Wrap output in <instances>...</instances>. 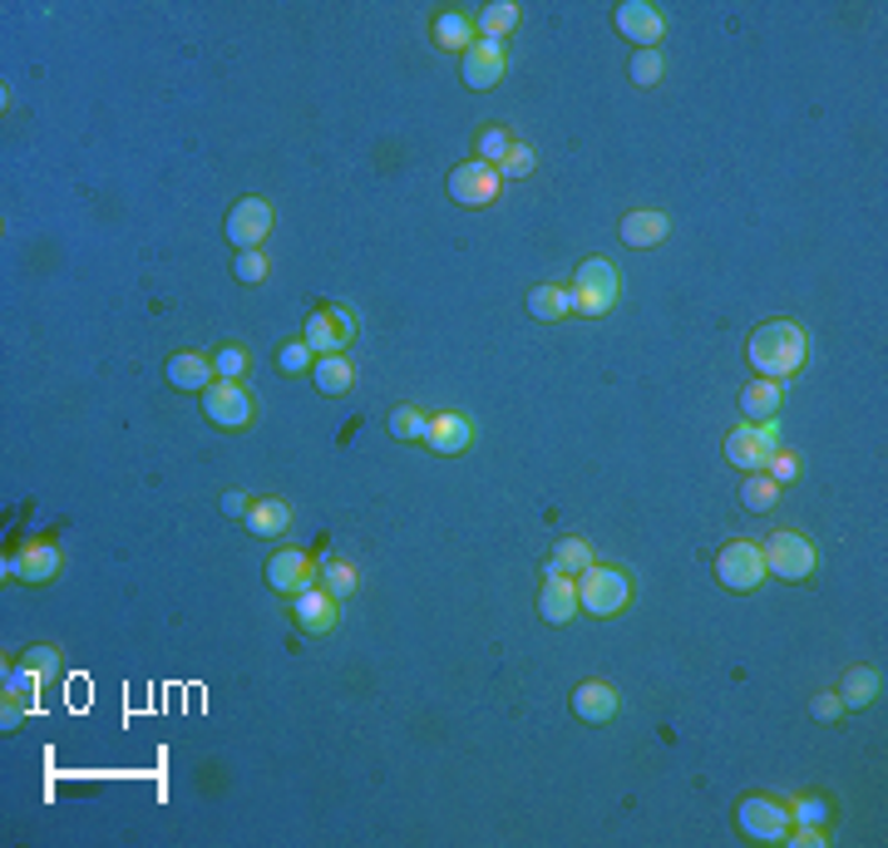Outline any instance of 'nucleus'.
I'll return each mask as SVG.
<instances>
[{"label":"nucleus","instance_id":"1","mask_svg":"<svg viewBox=\"0 0 888 848\" xmlns=\"http://www.w3.org/2000/svg\"><path fill=\"white\" fill-rule=\"evenodd\" d=\"M746 361L756 365L760 381H790L810 365V331L800 321H766L750 331Z\"/></svg>","mask_w":888,"mask_h":848},{"label":"nucleus","instance_id":"2","mask_svg":"<svg viewBox=\"0 0 888 848\" xmlns=\"http://www.w3.org/2000/svg\"><path fill=\"white\" fill-rule=\"evenodd\" d=\"M573 312L578 316H592V321H602L618 306V296H622V277H618V267H612L608 257H588L583 267H578V277H573Z\"/></svg>","mask_w":888,"mask_h":848},{"label":"nucleus","instance_id":"3","mask_svg":"<svg viewBox=\"0 0 888 848\" xmlns=\"http://www.w3.org/2000/svg\"><path fill=\"white\" fill-rule=\"evenodd\" d=\"M578 607L583 612H592V617H618V612H628V602H632V578L622 568H608V563H592L588 572H578Z\"/></svg>","mask_w":888,"mask_h":848},{"label":"nucleus","instance_id":"4","mask_svg":"<svg viewBox=\"0 0 888 848\" xmlns=\"http://www.w3.org/2000/svg\"><path fill=\"white\" fill-rule=\"evenodd\" d=\"M766 553H760L756 538H731V543L716 553V582L726 592H756L766 582Z\"/></svg>","mask_w":888,"mask_h":848},{"label":"nucleus","instance_id":"5","mask_svg":"<svg viewBox=\"0 0 888 848\" xmlns=\"http://www.w3.org/2000/svg\"><path fill=\"white\" fill-rule=\"evenodd\" d=\"M766 572L770 578H780V582H805V578H815V568H819V553H815V543L805 533H770L766 538Z\"/></svg>","mask_w":888,"mask_h":848},{"label":"nucleus","instance_id":"6","mask_svg":"<svg viewBox=\"0 0 888 848\" xmlns=\"http://www.w3.org/2000/svg\"><path fill=\"white\" fill-rule=\"evenodd\" d=\"M736 824L740 834H746L750 844H785V834H790V805L776 795H746L736 809Z\"/></svg>","mask_w":888,"mask_h":848},{"label":"nucleus","instance_id":"7","mask_svg":"<svg viewBox=\"0 0 888 848\" xmlns=\"http://www.w3.org/2000/svg\"><path fill=\"white\" fill-rule=\"evenodd\" d=\"M203 415L218 424V430L237 434V430H247V424L257 420V400H253V390H247L243 381H213L208 390H203Z\"/></svg>","mask_w":888,"mask_h":848},{"label":"nucleus","instance_id":"8","mask_svg":"<svg viewBox=\"0 0 888 848\" xmlns=\"http://www.w3.org/2000/svg\"><path fill=\"white\" fill-rule=\"evenodd\" d=\"M780 450V424L776 420H750L740 424V430L726 434V460L736 469H746V474H756V469H766V460Z\"/></svg>","mask_w":888,"mask_h":848},{"label":"nucleus","instance_id":"9","mask_svg":"<svg viewBox=\"0 0 888 848\" xmlns=\"http://www.w3.org/2000/svg\"><path fill=\"white\" fill-rule=\"evenodd\" d=\"M499 193H504V178H499V168L484 164V158H470V164H460L450 174V198L460 203V208H494Z\"/></svg>","mask_w":888,"mask_h":848},{"label":"nucleus","instance_id":"10","mask_svg":"<svg viewBox=\"0 0 888 848\" xmlns=\"http://www.w3.org/2000/svg\"><path fill=\"white\" fill-rule=\"evenodd\" d=\"M351 336H356V316H351V306H322V312H312V316H306V326H302V341L316 355H346Z\"/></svg>","mask_w":888,"mask_h":848},{"label":"nucleus","instance_id":"11","mask_svg":"<svg viewBox=\"0 0 888 848\" xmlns=\"http://www.w3.org/2000/svg\"><path fill=\"white\" fill-rule=\"evenodd\" d=\"M322 582V563L312 553H296V548H282V553L267 558V588L282 592V598H302Z\"/></svg>","mask_w":888,"mask_h":848},{"label":"nucleus","instance_id":"12","mask_svg":"<svg viewBox=\"0 0 888 848\" xmlns=\"http://www.w3.org/2000/svg\"><path fill=\"white\" fill-rule=\"evenodd\" d=\"M60 568H65V558H60V548H55L50 538H30L16 558H6V578L26 582V588H45V582H55V578H60Z\"/></svg>","mask_w":888,"mask_h":848},{"label":"nucleus","instance_id":"13","mask_svg":"<svg viewBox=\"0 0 888 848\" xmlns=\"http://www.w3.org/2000/svg\"><path fill=\"white\" fill-rule=\"evenodd\" d=\"M272 203L267 198H243L233 213H227V243H233L237 252H257L262 243H267L272 233Z\"/></svg>","mask_w":888,"mask_h":848},{"label":"nucleus","instance_id":"14","mask_svg":"<svg viewBox=\"0 0 888 848\" xmlns=\"http://www.w3.org/2000/svg\"><path fill=\"white\" fill-rule=\"evenodd\" d=\"M292 622L302 627L306 637H332L336 627H341V598H336V592H326L322 582H316L312 592L292 598Z\"/></svg>","mask_w":888,"mask_h":848},{"label":"nucleus","instance_id":"15","mask_svg":"<svg viewBox=\"0 0 888 848\" xmlns=\"http://www.w3.org/2000/svg\"><path fill=\"white\" fill-rule=\"evenodd\" d=\"M618 30L637 45V50H657L662 36H667V20H662V10H657L652 0H622V6H618Z\"/></svg>","mask_w":888,"mask_h":848},{"label":"nucleus","instance_id":"16","mask_svg":"<svg viewBox=\"0 0 888 848\" xmlns=\"http://www.w3.org/2000/svg\"><path fill=\"white\" fill-rule=\"evenodd\" d=\"M504 70H509V55H504V45L499 40H474L470 50H464V85L470 89H494L499 79H504Z\"/></svg>","mask_w":888,"mask_h":848},{"label":"nucleus","instance_id":"17","mask_svg":"<svg viewBox=\"0 0 888 848\" xmlns=\"http://www.w3.org/2000/svg\"><path fill=\"white\" fill-rule=\"evenodd\" d=\"M40 681L45 676H36V671H26V667H16L6 676V710H0V726H20V720L30 716V710H40Z\"/></svg>","mask_w":888,"mask_h":848},{"label":"nucleus","instance_id":"18","mask_svg":"<svg viewBox=\"0 0 888 848\" xmlns=\"http://www.w3.org/2000/svg\"><path fill=\"white\" fill-rule=\"evenodd\" d=\"M539 617L549 627H568L578 617V582H568V572L549 568V582H543V592H539Z\"/></svg>","mask_w":888,"mask_h":848},{"label":"nucleus","instance_id":"19","mask_svg":"<svg viewBox=\"0 0 888 848\" xmlns=\"http://www.w3.org/2000/svg\"><path fill=\"white\" fill-rule=\"evenodd\" d=\"M474 440V424L470 415H460V410H444V415H430V430H425V444L435 454H464Z\"/></svg>","mask_w":888,"mask_h":848},{"label":"nucleus","instance_id":"20","mask_svg":"<svg viewBox=\"0 0 888 848\" xmlns=\"http://www.w3.org/2000/svg\"><path fill=\"white\" fill-rule=\"evenodd\" d=\"M618 710H622V701L608 681H583L573 691V716L588 720V726H608V720H618Z\"/></svg>","mask_w":888,"mask_h":848},{"label":"nucleus","instance_id":"21","mask_svg":"<svg viewBox=\"0 0 888 848\" xmlns=\"http://www.w3.org/2000/svg\"><path fill=\"white\" fill-rule=\"evenodd\" d=\"M213 381H218V365H213L203 351L168 355V385H174V390H208Z\"/></svg>","mask_w":888,"mask_h":848},{"label":"nucleus","instance_id":"22","mask_svg":"<svg viewBox=\"0 0 888 848\" xmlns=\"http://www.w3.org/2000/svg\"><path fill=\"white\" fill-rule=\"evenodd\" d=\"M884 696V676L874 667H849L845 681H839V701H845V710H864L874 706Z\"/></svg>","mask_w":888,"mask_h":848},{"label":"nucleus","instance_id":"23","mask_svg":"<svg viewBox=\"0 0 888 848\" xmlns=\"http://www.w3.org/2000/svg\"><path fill=\"white\" fill-rule=\"evenodd\" d=\"M247 529H253L257 538H287L292 503L287 499H253V509H247Z\"/></svg>","mask_w":888,"mask_h":848},{"label":"nucleus","instance_id":"24","mask_svg":"<svg viewBox=\"0 0 888 848\" xmlns=\"http://www.w3.org/2000/svg\"><path fill=\"white\" fill-rule=\"evenodd\" d=\"M480 40V30H474V16L470 10H440L435 16V45L440 50H470V45Z\"/></svg>","mask_w":888,"mask_h":848},{"label":"nucleus","instance_id":"25","mask_svg":"<svg viewBox=\"0 0 888 848\" xmlns=\"http://www.w3.org/2000/svg\"><path fill=\"white\" fill-rule=\"evenodd\" d=\"M667 233H671L667 213H652V208H647V213H628V217H622V243L637 247V252H642V247H657Z\"/></svg>","mask_w":888,"mask_h":848},{"label":"nucleus","instance_id":"26","mask_svg":"<svg viewBox=\"0 0 888 848\" xmlns=\"http://www.w3.org/2000/svg\"><path fill=\"white\" fill-rule=\"evenodd\" d=\"M312 381H316V390H322V395L341 400L351 385H356V365H351L346 355H322V361L312 365Z\"/></svg>","mask_w":888,"mask_h":848},{"label":"nucleus","instance_id":"27","mask_svg":"<svg viewBox=\"0 0 888 848\" xmlns=\"http://www.w3.org/2000/svg\"><path fill=\"white\" fill-rule=\"evenodd\" d=\"M474 30H480V40L504 45L519 30V6H514V0H494V6H484L480 16H474Z\"/></svg>","mask_w":888,"mask_h":848},{"label":"nucleus","instance_id":"28","mask_svg":"<svg viewBox=\"0 0 888 848\" xmlns=\"http://www.w3.org/2000/svg\"><path fill=\"white\" fill-rule=\"evenodd\" d=\"M780 400H785L780 381H756V385L740 390V415H746V420H776Z\"/></svg>","mask_w":888,"mask_h":848},{"label":"nucleus","instance_id":"29","mask_svg":"<svg viewBox=\"0 0 888 848\" xmlns=\"http://www.w3.org/2000/svg\"><path fill=\"white\" fill-rule=\"evenodd\" d=\"M529 312L539 316V321H563V316H573V292L568 286H533L529 292Z\"/></svg>","mask_w":888,"mask_h":848},{"label":"nucleus","instance_id":"30","mask_svg":"<svg viewBox=\"0 0 888 848\" xmlns=\"http://www.w3.org/2000/svg\"><path fill=\"white\" fill-rule=\"evenodd\" d=\"M549 568H553V572H568V578L588 572V568H592V543H588V538H558Z\"/></svg>","mask_w":888,"mask_h":848},{"label":"nucleus","instance_id":"31","mask_svg":"<svg viewBox=\"0 0 888 848\" xmlns=\"http://www.w3.org/2000/svg\"><path fill=\"white\" fill-rule=\"evenodd\" d=\"M780 499V484L766 474V469H756V474H746V484H740V503H746L750 513H770Z\"/></svg>","mask_w":888,"mask_h":848},{"label":"nucleus","instance_id":"32","mask_svg":"<svg viewBox=\"0 0 888 848\" xmlns=\"http://www.w3.org/2000/svg\"><path fill=\"white\" fill-rule=\"evenodd\" d=\"M509 144H514V134L504 129V124H489V129H480V139H474V148H480V154L474 158H484V164H504V154H509Z\"/></svg>","mask_w":888,"mask_h":848},{"label":"nucleus","instance_id":"33","mask_svg":"<svg viewBox=\"0 0 888 848\" xmlns=\"http://www.w3.org/2000/svg\"><path fill=\"white\" fill-rule=\"evenodd\" d=\"M425 430H430L425 410H415V405H395L391 410V434H395V440H425Z\"/></svg>","mask_w":888,"mask_h":848},{"label":"nucleus","instance_id":"34","mask_svg":"<svg viewBox=\"0 0 888 848\" xmlns=\"http://www.w3.org/2000/svg\"><path fill=\"white\" fill-rule=\"evenodd\" d=\"M322 588L336 592V598H351L356 592V568L341 563V558H322Z\"/></svg>","mask_w":888,"mask_h":848},{"label":"nucleus","instance_id":"35","mask_svg":"<svg viewBox=\"0 0 888 848\" xmlns=\"http://www.w3.org/2000/svg\"><path fill=\"white\" fill-rule=\"evenodd\" d=\"M533 168H539V154H533V144H509V154H504V164H499V178H529Z\"/></svg>","mask_w":888,"mask_h":848},{"label":"nucleus","instance_id":"36","mask_svg":"<svg viewBox=\"0 0 888 848\" xmlns=\"http://www.w3.org/2000/svg\"><path fill=\"white\" fill-rule=\"evenodd\" d=\"M790 819L795 824H829V819H835V805H829L825 795H800L790 805Z\"/></svg>","mask_w":888,"mask_h":848},{"label":"nucleus","instance_id":"37","mask_svg":"<svg viewBox=\"0 0 888 848\" xmlns=\"http://www.w3.org/2000/svg\"><path fill=\"white\" fill-rule=\"evenodd\" d=\"M662 70H667V60H662V50H637L632 55V65H628V75H632V85H657L662 79Z\"/></svg>","mask_w":888,"mask_h":848},{"label":"nucleus","instance_id":"38","mask_svg":"<svg viewBox=\"0 0 888 848\" xmlns=\"http://www.w3.org/2000/svg\"><path fill=\"white\" fill-rule=\"evenodd\" d=\"M267 272H272V262L262 257V247H257V252H237V262H233V277L243 282V286L267 282Z\"/></svg>","mask_w":888,"mask_h":848},{"label":"nucleus","instance_id":"39","mask_svg":"<svg viewBox=\"0 0 888 848\" xmlns=\"http://www.w3.org/2000/svg\"><path fill=\"white\" fill-rule=\"evenodd\" d=\"M213 365H218V381H243L247 365H253V361H247V351H243V346H223L218 355H213Z\"/></svg>","mask_w":888,"mask_h":848},{"label":"nucleus","instance_id":"40","mask_svg":"<svg viewBox=\"0 0 888 848\" xmlns=\"http://www.w3.org/2000/svg\"><path fill=\"white\" fill-rule=\"evenodd\" d=\"M312 346H306V341H287V346H282L277 351V365H282V371H287V375H302V371H312Z\"/></svg>","mask_w":888,"mask_h":848},{"label":"nucleus","instance_id":"41","mask_svg":"<svg viewBox=\"0 0 888 848\" xmlns=\"http://www.w3.org/2000/svg\"><path fill=\"white\" fill-rule=\"evenodd\" d=\"M800 454H790V450H776V454H770V460H766V474L770 479H776V484H795V479H800Z\"/></svg>","mask_w":888,"mask_h":848},{"label":"nucleus","instance_id":"42","mask_svg":"<svg viewBox=\"0 0 888 848\" xmlns=\"http://www.w3.org/2000/svg\"><path fill=\"white\" fill-rule=\"evenodd\" d=\"M20 667L36 671V676H55V667H60V651H55V647H30L26 657H20Z\"/></svg>","mask_w":888,"mask_h":848},{"label":"nucleus","instance_id":"43","mask_svg":"<svg viewBox=\"0 0 888 848\" xmlns=\"http://www.w3.org/2000/svg\"><path fill=\"white\" fill-rule=\"evenodd\" d=\"M795 848H825L829 844V834H825V824H790V834H785Z\"/></svg>","mask_w":888,"mask_h":848},{"label":"nucleus","instance_id":"44","mask_svg":"<svg viewBox=\"0 0 888 848\" xmlns=\"http://www.w3.org/2000/svg\"><path fill=\"white\" fill-rule=\"evenodd\" d=\"M839 716H845V701H839V691H819V696H815V720L835 726Z\"/></svg>","mask_w":888,"mask_h":848},{"label":"nucleus","instance_id":"45","mask_svg":"<svg viewBox=\"0 0 888 848\" xmlns=\"http://www.w3.org/2000/svg\"><path fill=\"white\" fill-rule=\"evenodd\" d=\"M247 509H253V499H247V494H237V489H233V494H223V513H227V519H247Z\"/></svg>","mask_w":888,"mask_h":848}]
</instances>
